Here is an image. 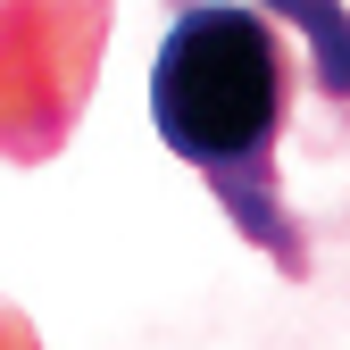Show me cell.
I'll return each mask as SVG.
<instances>
[{"label": "cell", "instance_id": "6da1fadb", "mask_svg": "<svg viewBox=\"0 0 350 350\" xmlns=\"http://www.w3.org/2000/svg\"><path fill=\"white\" fill-rule=\"evenodd\" d=\"M150 117H159V142L217 184V200L242 217V234L258 250H275L284 267H300L292 226L275 217V192H267V150L284 125L275 25L242 0L184 9L159 42V67H150Z\"/></svg>", "mask_w": 350, "mask_h": 350}, {"label": "cell", "instance_id": "7a4b0ae2", "mask_svg": "<svg viewBox=\"0 0 350 350\" xmlns=\"http://www.w3.org/2000/svg\"><path fill=\"white\" fill-rule=\"evenodd\" d=\"M284 17L309 25V51H317V83L334 100H350V17L334 9V0H275Z\"/></svg>", "mask_w": 350, "mask_h": 350}]
</instances>
